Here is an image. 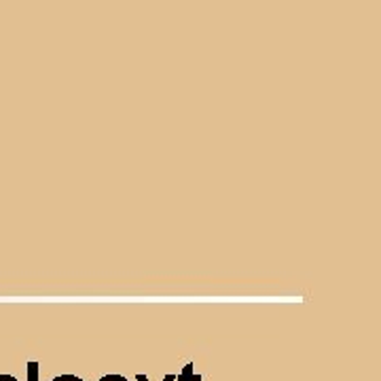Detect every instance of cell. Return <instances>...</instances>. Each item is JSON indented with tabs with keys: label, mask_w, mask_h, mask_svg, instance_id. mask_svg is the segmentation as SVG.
<instances>
[{
	"label": "cell",
	"mask_w": 381,
	"mask_h": 381,
	"mask_svg": "<svg viewBox=\"0 0 381 381\" xmlns=\"http://www.w3.org/2000/svg\"><path fill=\"white\" fill-rule=\"evenodd\" d=\"M136 381H148V377H146L144 373H138V375H136Z\"/></svg>",
	"instance_id": "obj_6"
},
{
	"label": "cell",
	"mask_w": 381,
	"mask_h": 381,
	"mask_svg": "<svg viewBox=\"0 0 381 381\" xmlns=\"http://www.w3.org/2000/svg\"><path fill=\"white\" fill-rule=\"evenodd\" d=\"M28 381H38V363H28Z\"/></svg>",
	"instance_id": "obj_2"
},
{
	"label": "cell",
	"mask_w": 381,
	"mask_h": 381,
	"mask_svg": "<svg viewBox=\"0 0 381 381\" xmlns=\"http://www.w3.org/2000/svg\"><path fill=\"white\" fill-rule=\"evenodd\" d=\"M98 381H129V380L123 377V375H104V377H100Z\"/></svg>",
	"instance_id": "obj_3"
},
{
	"label": "cell",
	"mask_w": 381,
	"mask_h": 381,
	"mask_svg": "<svg viewBox=\"0 0 381 381\" xmlns=\"http://www.w3.org/2000/svg\"><path fill=\"white\" fill-rule=\"evenodd\" d=\"M51 381H85V380H81V377H76V375H59V377H53Z\"/></svg>",
	"instance_id": "obj_4"
},
{
	"label": "cell",
	"mask_w": 381,
	"mask_h": 381,
	"mask_svg": "<svg viewBox=\"0 0 381 381\" xmlns=\"http://www.w3.org/2000/svg\"><path fill=\"white\" fill-rule=\"evenodd\" d=\"M176 381H201V375L195 373V365H193V363H187L184 369H182V373L176 377Z\"/></svg>",
	"instance_id": "obj_1"
},
{
	"label": "cell",
	"mask_w": 381,
	"mask_h": 381,
	"mask_svg": "<svg viewBox=\"0 0 381 381\" xmlns=\"http://www.w3.org/2000/svg\"><path fill=\"white\" fill-rule=\"evenodd\" d=\"M163 381H176V375H165V377H163Z\"/></svg>",
	"instance_id": "obj_7"
},
{
	"label": "cell",
	"mask_w": 381,
	"mask_h": 381,
	"mask_svg": "<svg viewBox=\"0 0 381 381\" xmlns=\"http://www.w3.org/2000/svg\"><path fill=\"white\" fill-rule=\"evenodd\" d=\"M0 381H17L13 375H0Z\"/></svg>",
	"instance_id": "obj_5"
}]
</instances>
